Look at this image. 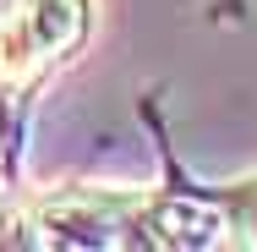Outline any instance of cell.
I'll return each mask as SVG.
<instances>
[{
    "instance_id": "1",
    "label": "cell",
    "mask_w": 257,
    "mask_h": 252,
    "mask_svg": "<svg viewBox=\"0 0 257 252\" xmlns=\"http://www.w3.org/2000/svg\"><path fill=\"white\" fill-rule=\"evenodd\" d=\"M82 39H88V0H22L0 22V77L11 88H28L50 66L71 60Z\"/></svg>"
},
{
    "instance_id": "2",
    "label": "cell",
    "mask_w": 257,
    "mask_h": 252,
    "mask_svg": "<svg viewBox=\"0 0 257 252\" xmlns=\"http://www.w3.org/2000/svg\"><path fill=\"white\" fill-rule=\"evenodd\" d=\"M143 219V198L132 192H55L33 208V230L44 247H120L132 241L126 230H137Z\"/></svg>"
},
{
    "instance_id": "3",
    "label": "cell",
    "mask_w": 257,
    "mask_h": 252,
    "mask_svg": "<svg viewBox=\"0 0 257 252\" xmlns=\"http://www.w3.org/2000/svg\"><path fill=\"white\" fill-rule=\"evenodd\" d=\"M137 241L148 247H181V252H197V247H219L230 241V214L219 203H197V198H164V203H143V219H137Z\"/></svg>"
},
{
    "instance_id": "4",
    "label": "cell",
    "mask_w": 257,
    "mask_h": 252,
    "mask_svg": "<svg viewBox=\"0 0 257 252\" xmlns=\"http://www.w3.org/2000/svg\"><path fill=\"white\" fill-rule=\"evenodd\" d=\"M230 230H235V241H252L257 247V187L235 192V203H230Z\"/></svg>"
}]
</instances>
